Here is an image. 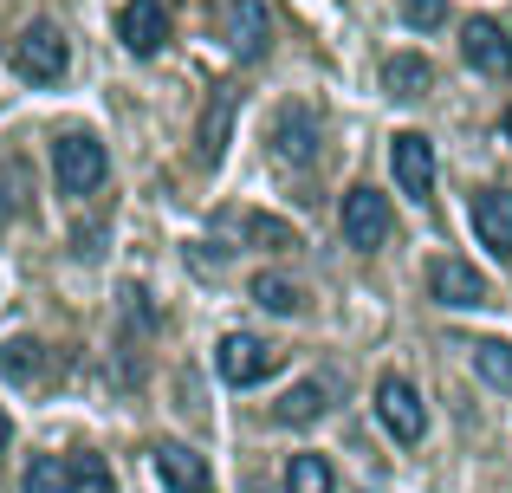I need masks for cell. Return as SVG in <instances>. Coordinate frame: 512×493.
<instances>
[{"label": "cell", "mask_w": 512, "mask_h": 493, "mask_svg": "<svg viewBox=\"0 0 512 493\" xmlns=\"http://www.w3.org/2000/svg\"><path fill=\"white\" fill-rule=\"evenodd\" d=\"M247 241L266 247V253H286V247H299V234H292L286 221H273V215H253L247 221Z\"/></svg>", "instance_id": "23"}, {"label": "cell", "mask_w": 512, "mask_h": 493, "mask_svg": "<svg viewBox=\"0 0 512 493\" xmlns=\"http://www.w3.org/2000/svg\"><path fill=\"white\" fill-rule=\"evenodd\" d=\"M467 215H474L480 247L500 253V260H512V195L506 189H480L474 202H467Z\"/></svg>", "instance_id": "11"}, {"label": "cell", "mask_w": 512, "mask_h": 493, "mask_svg": "<svg viewBox=\"0 0 512 493\" xmlns=\"http://www.w3.org/2000/svg\"><path fill=\"white\" fill-rule=\"evenodd\" d=\"M376 416H383V429L396 435V442H422V435H428V409H422V396H415V383H409V377H396V370L376 383Z\"/></svg>", "instance_id": "6"}, {"label": "cell", "mask_w": 512, "mask_h": 493, "mask_svg": "<svg viewBox=\"0 0 512 493\" xmlns=\"http://www.w3.org/2000/svg\"><path fill=\"white\" fill-rule=\"evenodd\" d=\"M396 234V215H389V195L383 189H370V182H357V189L344 195V241L350 247H363V253H376Z\"/></svg>", "instance_id": "5"}, {"label": "cell", "mask_w": 512, "mask_h": 493, "mask_svg": "<svg viewBox=\"0 0 512 493\" xmlns=\"http://www.w3.org/2000/svg\"><path fill=\"white\" fill-rule=\"evenodd\" d=\"M13 72L26 78V85H59L65 72H72V46H65V33L52 20H33L20 39H13Z\"/></svg>", "instance_id": "3"}, {"label": "cell", "mask_w": 512, "mask_h": 493, "mask_svg": "<svg viewBox=\"0 0 512 493\" xmlns=\"http://www.w3.org/2000/svg\"><path fill=\"white\" fill-rule=\"evenodd\" d=\"M402 20H409L415 33H435V26L448 20V0H402Z\"/></svg>", "instance_id": "24"}, {"label": "cell", "mask_w": 512, "mask_h": 493, "mask_svg": "<svg viewBox=\"0 0 512 493\" xmlns=\"http://www.w3.org/2000/svg\"><path fill=\"white\" fill-rule=\"evenodd\" d=\"M279 344L253 338V331H227L221 351H214V370H221V383H234V390H253V383H266L279 370Z\"/></svg>", "instance_id": "4"}, {"label": "cell", "mask_w": 512, "mask_h": 493, "mask_svg": "<svg viewBox=\"0 0 512 493\" xmlns=\"http://www.w3.org/2000/svg\"><path fill=\"white\" fill-rule=\"evenodd\" d=\"M325 409H331V383L312 377V383H299V390L279 396V403H273V422H279V429H305V422H318Z\"/></svg>", "instance_id": "15"}, {"label": "cell", "mask_w": 512, "mask_h": 493, "mask_svg": "<svg viewBox=\"0 0 512 493\" xmlns=\"http://www.w3.org/2000/svg\"><path fill=\"white\" fill-rule=\"evenodd\" d=\"M428 85H435V65H428L422 52H396V59L383 65V91L389 98H422Z\"/></svg>", "instance_id": "16"}, {"label": "cell", "mask_w": 512, "mask_h": 493, "mask_svg": "<svg viewBox=\"0 0 512 493\" xmlns=\"http://www.w3.org/2000/svg\"><path fill=\"white\" fill-rule=\"evenodd\" d=\"M0 455H7V416H0Z\"/></svg>", "instance_id": "25"}, {"label": "cell", "mask_w": 512, "mask_h": 493, "mask_svg": "<svg viewBox=\"0 0 512 493\" xmlns=\"http://www.w3.org/2000/svg\"><path fill=\"white\" fill-rule=\"evenodd\" d=\"M266 143H273V156H279L286 169H305V163L318 156V111L286 104V111L273 117V137H266Z\"/></svg>", "instance_id": "9"}, {"label": "cell", "mask_w": 512, "mask_h": 493, "mask_svg": "<svg viewBox=\"0 0 512 493\" xmlns=\"http://www.w3.org/2000/svg\"><path fill=\"white\" fill-rule=\"evenodd\" d=\"M65 474H72V493H117L111 468L98 455H65Z\"/></svg>", "instance_id": "22"}, {"label": "cell", "mask_w": 512, "mask_h": 493, "mask_svg": "<svg viewBox=\"0 0 512 493\" xmlns=\"http://www.w3.org/2000/svg\"><path fill=\"white\" fill-rule=\"evenodd\" d=\"M156 481H163L169 493H208V487H214V474H208V461H201L195 448L163 442V448H156Z\"/></svg>", "instance_id": "13"}, {"label": "cell", "mask_w": 512, "mask_h": 493, "mask_svg": "<svg viewBox=\"0 0 512 493\" xmlns=\"http://www.w3.org/2000/svg\"><path fill=\"white\" fill-rule=\"evenodd\" d=\"M428 299L454 305V312H461V305H487V279H480L467 260H435L428 266Z\"/></svg>", "instance_id": "12"}, {"label": "cell", "mask_w": 512, "mask_h": 493, "mask_svg": "<svg viewBox=\"0 0 512 493\" xmlns=\"http://www.w3.org/2000/svg\"><path fill=\"white\" fill-rule=\"evenodd\" d=\"M0 370H7V383H39V370H46V344H39V338H7V344H0Z\"/></svg>", "instance_id": "18"}, {"label": "cell", "mask_w": 512, "mask_h": 493, "mask_svg": "<svg viewBox=\"0 0 512 493\" xmlns=\"http://www.w3.org/2000/svg\"><path fill=\"white\" fill-rule=\"evenodd\" d=\"M52 176H59V195H98L104 176H111V156H104L98 137L65 130V137L52 143Z\"/></svg>", "instance_id": "1"}, {"label": "cell", "mask_w": 512, "mask_h": 493, "mask_svg": "<svg viewBox=\"0 0 512 493\" xmlns=\"http://www.w3.org/2000/svg\"><path fill=\"white\" fill-rule=\"evenodd\" d=\"M234 111H240V91L234 85H221V91H214V104H208V111H201V156H208V163H221V156H227V137H234Z\"/></svg>", "instance_id": "14"}, {"label": "cell", "mask_w": 512, "mask_h": 493, "mask_svg": "<svg viewBox=\"0 0 512 493\" xmlns=\"http://www.w3.org/2000/svg\"><path fill=\"white\" fill-rule=\"evenodd\" d=\"M286 493H338V474H331L325 455H292L286 461Z\"/></svg>", "instance_id": "19"}, {"label": "cell", "mask_w": 512, "mask_h": 493, "mask_svg": "<svg viewBox=\"0 0 512 493\" xmlns=\"http://www.w3.org/2000/svg\"><path fill=\"white\" fill-rule=\"evenodd\" d=\"M467 351H474V370L493 390H512V344L506 338H480V344H467Z\"/></svg>", "instance_id": "20"}, {"label": "cell", "mask_w": 512, "mask_h": 493, "mask_svg": "<svg viewBox=\"0 0 512 493\" xmlns=\"http://www.w3.org/2000/svg\"><path fill=\"white\" fill-rule=\"evenodd\" d=\"M208 20H214V33L227 39L234 59H266V46H273L266 0H208Z\"/></svg>", "instance_id": "2"}, {"label": "cell", "mask_w": 512, "mask_h": 493, "mask_svg": "<svg viewBox=\"0 0 512 493\" xmlns=\"http://www.w3.org/2000/svg\"><path fill=\"white\" fill-rule=\"evenodd\" d=\"M461 59L474 65L480 78H512V39L500 20H467L461 26Z\"/></svg>", "instance_id": "8"}, {"label": "cell", "mask_w": 512, "mask_h": 493, "mask_svg": "<svg viewBox=\"0 0 512 493\" xmlns=\"http://www.w3.org/2000/svg\"><path fill=\"white\" fill-rule=\"evenodd\" d=\"M253 305H260V312H279V318H299L305 312V286L286 279V273H260L253 279Z\"/></svg>", "instance_id": "17"}, {"label": "cell", "mask_w": 512, "mask_h": 493, "mask_svg": "<svg viewBox=\"0 0 512 493\" xmlns=\"http://www.w3.org/2000/svg\"><path fill=\"white\" fill-rule=\"evenodd\" d=\"M20 493H72V474H65L59 455H33V461H26Z\"/></svg>", "instance_id": "21"}, {"label": "cell", "mask_w": 512, "mask_h": 493, "mask_svg": "<svg viewBox=\"0 0 512 493\" xmlns=\"http://www.w3.org/2000/svg\"><path fill=\"white\" fill-rule=\"evenodd\" d=\"M117 39H124L137 59H156V52L169 46V7H163V0H124V13H117Z\"/></svg>", "instance_id": "7"}, {"label": "cell", "mask_w": 512, "mask_h": 493, "mask_svg": "<svg viewBox=\"0 0 512 493\" xmlns=\"http://www.w3.org/2000/svg\"><path fill=\"white\" fill-rule=\"evenodd\" d=\"M389 163H396L402 195H415V202H422V195L435 189V143H428L422 130H402V137L389 143Z\"/></svg>", "instance_id": "10"}, {"label": "cell", "mask_w": 512, "mask_h": 493, "mask_svg": "<svg viewBox=\"0 0 512 493\" xmlns=\"http://www.w3.org/2000/svg\"><path fill=\"white\" fill-rule=\"evenodd\" d=\"M506 143H512V104H506Z\"/></svg>", "instance_id": "26"}]
</instances>
